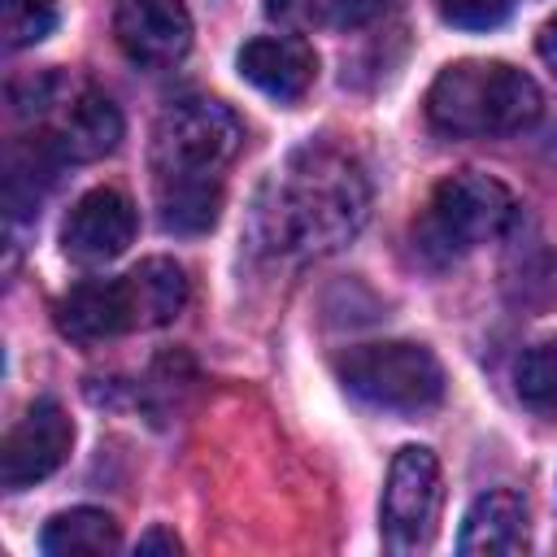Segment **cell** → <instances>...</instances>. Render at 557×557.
<instances>
[{
  "label": "cell",
  "mask_w": 557,
  "mask_h": 557,
  "mask_svg": "<svg viewBox=\"0 0 557 557\" xmlns=\"http://www.w3.org/2000/svg\"><path fill=\"white\" fill-rule=\"evenodd\" d=\"M370 218V178L361 161L335 144L296 148L270 178L257 226L274 252L326 257L344 248Z\"/></svg>",
  "instance_id": "1"
},
{
  "label": "cell",
  "mask_w": 557,
  "mask_h": 557,
  "mask_svg": "<svg viewBox=\"0 0 557 557\" xmlns=\"http://www.w3.org/2000/svg\"><path fill=\"white\" fill-rule=\"evenodd\" d=\"M540 87L531 74L505 61H457L444 65L426 91V117L440 135L483 139L518 135L540 117Z\"/></svg>",
  "instance_id": "2"
},
{
  "label": "cell",
  "mask_w": 557,
  "mask_h": 557,
  "mask_svg": "<svg viewBox=\"0 0 557 557\" xmlns=\"http://www.w3.org/2000/svg\"><path fill=\"white\" fill-rule=\"evenodd\" d=\"M513 218H518V200L500 178L461 170L431 191V205L418 222V244L422 252L453 261L487 239H500L513 226Z\"/></svg>",
  "instance_id": "3"
},
{
  "label": "cell",
  "mask_w": 557,
  "mask_h": 557,
  "mask_svg": "<svg viewBox=\"0 0 557 557\" xmlns=\"http://www.w3.org/2000/svg\"><path fill=\"white\" fill-rule=\"evenodd\" d=\"M244 144V122L231 104L209 96L174 100L152 126V174L165 178H222Z\"/></svg>",
  "instance_id": "4"
},
{
  "label": "cell",
  "mask_w": 557,
  "mask_h": 557,
  "mask_svg": "<svg viewBox=\"0 0 557 557\" xmlns=\"http://www.w3.org/2000/svg\"><path fill=\"white\" fill-rule=\"evenodd\" d=\"M335 370H339V383L374 409L422 413L444 400V366L426 344H413V339L357 344L335 361Z\"/></svg>",
  "instance_id": "5"
},
{
  "label": "cell",
  "mask_w": 557,
  "mask_h": 557,
  "mask_svg": "<svg viewBox=\"0 0 557 557\" xmlns=\"http://www.w3.org/2000/svg\"><path fill=\"white\" fill-rule=\"evenodd\" d=\"M440 500H444L440 457L422 444H405L387 466V487H383V505H379L383 544L392 553L426 548L435 535Z\"/></svg>",
  "instance_id": "6"
},
{
  "label": "cell",
  "mask_w": 557,
  "mask_h": 557,
  "mask_svg": "<svg viewBox=\"0 0 557 557\" xmlns=\"http://www.w3.org/2000/svg\"><path fill=\"white\" fill-rule=\"evenodd\" d=\"M39 122H44L39 135L57 148L61 161H100L122 139L117 104L87 83H65V91Z\"/></svg>",
  "instance_id": "7"
},
{
  "label": "cell",
  "mask_w": 557,
  "mask_h": 557,
  "mask_svg": "<svg viewBox=\"0 0 557 557\" xmlns=\"http://www.w3.org/2000/svg\"><path fill=\"white\" fill-rule=\"evenodd\" d=\"M70 444H74V426H70L65 409L48 396L35 400L0 444V483L9 492H17V487L48 479L70 457Z\"/></svg>",
  "instance_id": "8"
},
{
  "label": "cell",
  "mask_w": 557,
  "mask_h": 557,
  "mask_svg": "<svg viewBox=\"0 0 557 557\" xmlns=\"http://www.w3.org/2000/svg\"><path fill=\"white\" fill-rule=\"evenodd\" d=\"M113 39L135 65L161 70V65H174L187 57L191 17H187L183 0H117Z\"/></svg>",
  "instance_id": "9"
},
{
  "label": "cell",
  "mask_w": 557,
  "mask_h": 557,
  "mask_svg": "<svg viewBox=\"0 0 557 557\" xmlns=\"http://www.w3.org/2000/svg\"><path fill=\"white\" fill-rule=\"evenodd\" d=\"M131 239H135V205L117 187H91L87 196H78L61 226V248L78 265H104L122 257Z\"/></svg>",
  "instance_id": "10"
},
{
  "label": "cell",
  "mask_w": 557,
  "mask_h": 557,
  "mask_svg": "<svg viewBox=\"0 0 557 557\" xmlns=\"http://www.w3.org/2000/svg\"><path fill=\"white\" fill-rule=\"evenodd\" d=\"M239 74L274 100H300L318 78V57L296 35H257L239 48Z\"/></svg>",
  "instance_id": "11"
},
{
  "label": "cell",
  "mask_w": 557,
  "mask_h": 557,
  "mask_svg": "<svg viewBox=\"0 0 557 557\" xmlns=\"http://www.w3.org/2000/svg\"><path fill=\"white\" fill-rule=\"evenodd\" d=\"M52 313H57L61 335H70L78 344H100V339H117V335L135 331L126 278H87V283L70 287Z\"/></svg>",
  "instance_id": "12"
},
{
  "label": "cell",
  "mask_w": 557,
  "mask_h": 557,
  "mask_svg": "<svg viewBox=\"0 0 557 557\" xmlns=\"http://www.w3.org/2000/svg\"><path fill=\"white\" fill-rule=\"evenodd\" d=\"M531 544L527 535V505L518 492H483L466 518H461V535H457V548L466 557H487V553H522Z\"/></svg>",
  "instance_id": "13"
},
{
  "label": "cell",
  "mask_w": 557,
  "mask_h": 557,
  "mask_svg": "<svg viewBox=\"0 0 557 557\" xmlns=\"http://www.w3.org/2000/svg\"><path fill=\"white\" fill-rule=\"evenodd\" d=\"M122 278H126L135 331H157V326L174 322L187 305V274L170 257H148L135 270H126Z\"/></svg>",
  "instance_id": "14"
},
{
  "label": "cell",
  "mask_w": 557,
  "mask_h": 557,
  "mask_svg": "<svg viewBox=\"0 0 557 557\" xmlns=\"http://www.w3.org/2000/svg\"><path fill=\"white\" fill-rule=\"evenodd\" d=\"M222 213V178H165L157 183V218L174 235H205Z\"/></svg>",
  "instance_id": "15"
},
{
  "label": "cell",
  "mask_w": 557,
  "mask_h": 557,
  "mask_svg": "<svg viewBox=\"0 0 557 557\" xmlns=\"http://www.w3.org/2000/svg\"><path fill=\"white\" fill-rule=\"evenodd\" d=\"M122 544V531L113 522V513L78 505L65 513H52L39 531V548L48 557H74V553H113Z\"/></svg>",
  "instance_id": "16"
},
{
  "label": "cell",
  "mask_w": 557,
  "mask_h": 557,
  "mask_svg": "<svg viewBox=\"0 0 557 557\" xmlns=\"http://www.w3.org/2000/svg\"><path fill=\"white\" fill-rule=\"evenodd\" d=\"M513 387L527 409L557 418V339L531 344L513 366Z\"/></svg>",
  "instance_id": "17"
},
{
  "label": "cell",
  "mask_w": 557,
  "mask_h": 557,
  "mask_svg": "<svg viewBox=\"0 0 557 557\" xmlns=\"http://www.w3.org/2000/svg\"><path fill=\"white\" fill-rule=\"evenodd\" d=\"M57 26V0H0V35L4 48H30L48 39Z\"/></svg>",
  "instance_id": "18"
},
{
  "label": "cell",
  "mask_w": 557,
  "mask_h": 557,
  "mask_svg": "<svg viewBox=\"0 0 557 557\" xmlns=\"http://www.w3.org/2000/svg\"><path fill=\"white\" fill-rule=\"evenodd\" d=\"M440 17L448 26H461V30H496L509 13H513V0H435Z\"/></svg>",
  "instance_id": "19"
},
{
  "label": "cell",
  "mask_w": 557,
  "mask_h": 557,
  "mask_svg": "<svg viewBox=\"0 0 557 557\" xmlns=\"http://www.w3.org/2000/svg\"><path fill=\"white\" fill-rule=\"evenodd\" d=\"M265 17L283 30H309L322 22V0H265Z\"/></svg>",
  "instance_id": "20"
},
{
  "label": "cell",
  "mask_w": 557,
  "mask_h": 557,
  "mask_svg": "<svg viewBox=\"0 0 557 557\" xmlns=\"http://www.w3.org/2000/svg\"><path fill=\"white\" fill-rule=\"evenodd\" d=\"M135 553H144V557H148V553H170V557H178V553H183V544H178V540H174L165 527H152L148 535H139Z\"/></svg>",
  "instance_id": "21"
},
{
  "label": "cell",
  "mask_w": 557,
  "mask_h": 557,
  "mask_svg": "<svg viewBox=\"0 0 557 557\" xmlns=\"http://www.w3.org/2000/svg\"><path fill=\"white\" fill-rule=\"evenodd\" d=\"M535 48H540V61H544V65L557 74V13H553L544 26H540V39H535Z\"/></svg>",
  "instance_id": "22"
}]
</instances>
